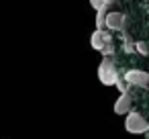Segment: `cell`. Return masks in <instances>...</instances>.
Instances as JSON below:
<instances>
[{"instance_id": "obj_1", "label": "cell", "mask_w": 149, "mask_h": 139, "mask_svg": "<svg viewBox=\"0 0 149 139\" xmlns=\"http://www.w3.org/2000/svg\"><path fill=\"white\" fill-rule=\"evenodd\" d=\"M120 74L116 70V61L114 57H102L100 66H98V80L104 84V86H116Z\"/></svg>"}, {"instance_id": "obj_2", "label": "cell", "mask_w": 149, "mask_h": 139, "mask_svg": "<svg viewBox=\"0 0 149 139\" xmlns=\"http://www.w3.org/2000/svg\"><path fill=\"white\" fill-rule=\"evenodd\" d=\"M125 129L133 135H141V133H147L149 131V123L145 121V117L137 110H131L125 119Z\"/></svg>"}, {"instance_id": "obj_3", "label": "cell", "mask_w": 149, "mask_h": 139, "mask_svg": "<svg viewBox=\"0 0 149 139\" xmlns=\"http://www.w3.org/2000/svg\"><path fill=\"white\" fill-rule=\"evenodd\" d=\"M106 29L108 31H116V33H127V29H129L127 15L116 13V10H110L108 17H106Z\"/></svg>"}, {"instance_id": "obj_4", "label": "cell", "mask_w": 149, "mask_h": 139, "mask_svg": "<svg viewBox=\"0 0 149 139\" xmlns=\"http://www.w3.org/2000/svg\"><path fill=\"white\" fill-rule=\"evenodd\" d=\"M123 78H125V82L131 88L133 86H137V88H149V72H143V70H127L123 74Z\"/></svg>"}, {"instance_id": "obj_5", "label": "cell", "mask_w": 149, "mask_h": 139, "mask_svg": "<svg viewBox=\"0 0 149 139\" xmlns=\"http://www.w3.org/2000/svg\"><path fill=\"white\" fill-rule=\"evenodd\" d=\"M90 43H92V49L102 51L106 45L112 43V35H110L108 29H104V31H98V29H96V31L92 33V37H90Z\"/></svg>"}, {"instance_id": "obj_6", "label": "cell", "mask_w": 149, "mask_h": 139, "mask_svg": "<svg viewBox=\"0 0 149 139\" xmlns=\"http://www.w3.org/2000/svg\"><path fill=\"white\" fill-rule=\"evenodd\" d=\"M131 106H133V92L129 90V92H123V94L116 98V102H114L112 108H114L116 115H129V112L133 110Z\"/></svg>"}, {"instance_id": "obj_7", "label": "cell", "mask_w": 149, "mask_h": 139, "mask_svg": "<svg viewBox=\"0 0 149 139\" xmlns=\"http://www.w3.org/2000/svg\"><path fill=\"white\" fill-rule=\"evenodd\" d=\"M123 51H125V53L137 51V49H135V43H133V39H131V35H129V31L123 33Z\"/></svg>"}, {"instance_id": "obj_8", "label": "cell", "mask_w": 149, "mask_h": 139, "mask_svg": "<svg viewBox=\"0 0 149 139\" xmlns=\"http://www.w3.org/2000/svg\"><path fill=\"white\" fill-rule=\"evenodd\" d=\"M112 2L114 0H90L92 8H96V10H100L102 6H112Z\"/></svg>"}, {"instance_id": "obj_9", "label": "cell", "mask_w": 149, "mask_h": 139, "mask_svg": "<svg viewBox=\"0 0 149 139\" xmlns=\"http://www.w3.org/2000/svg\"><path fill=\"white\" fill-rule=\"evenodd\" d=\"M135 49H137V53H141V55H149V45H147L145 41H135Z\"/></svg>"}]
</instances>
